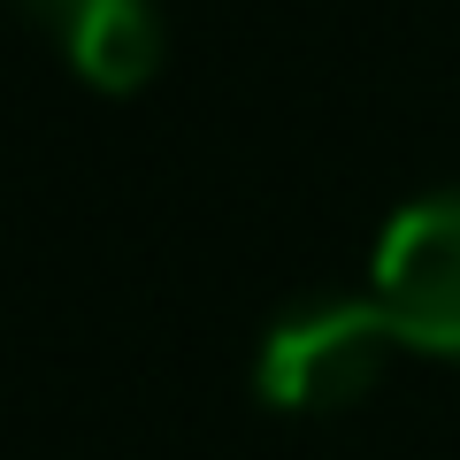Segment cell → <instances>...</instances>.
Returning a JSON list of instances; mask_svg holds the SVG:
<instances>
[{
	"label": "cell",
	"mask_w": 460,
	"mask_h": 460,
	"mask_svg": "<svg viewBox=\"0 0 460 460\" xmlns=\"http://www.w3.org/2000/svg\"><path fill=\"white\" fill-rule=\"evenodd\" d=\"M399 353L392 314L368 299H307V307L277 314L261 338V361H253V392L277 414H338L361 407L384 384Z\"/></svg>",
	"instance_id": "1"
},
{
	"label": "cell",
	"mask_w": 460,
	"mask_h": 460,
	"mask_svg": "<svg viewBox=\"0 0 460 460\" xmlns=\"http://www.w3.org/2000/svg\"><path fill=\"white\" fill-rule=\"evenodd\" d=\"M368 284H376V307L392 314L407 353L460 361V184L407 199L384 223Z\"/></svg>",
	"instance_id": "2"
},
{
	"label": "cell",
	"mask_w": 460,
	"mask_h": 460,
	"mask_svg": "<svg viewBox=\"0 0 460 460\" xmlns=\"http://www.w3.org/2000/svg\"><path fill=\"white\" fill-rule=\"evenodd\" d=\"M162 8L154 0H100L93 16H77L62 31V54L84 84L100 93H138V84L162 69Z\"/></svg>",
	"instance_id": "3"
},
{
	"label": "cell",
	"mask_w": 460,
	"mask_h": 460,
	"mask_svg": "<svg viewBox=\"0 0 460 460\" xmlns=\"http://www.w3.org/2000/svg\"><path fill=\"white\" fill-rule=\"evenodd\" d=\"M16 8H23V16H39V23L54 31V39H62V31H69L77 16H93L100 0H16Z\"/></svg>",
	"instance_id": "4"
}]
</instances>
